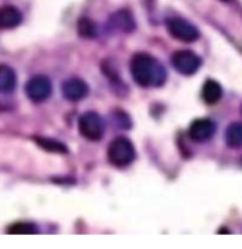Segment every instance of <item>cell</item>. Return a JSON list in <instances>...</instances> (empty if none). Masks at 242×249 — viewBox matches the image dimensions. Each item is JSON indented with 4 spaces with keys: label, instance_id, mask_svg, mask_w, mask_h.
<instances>
[{
    "label": "cell",
    "instance_id": "5",
    "mask_svg": "<svg viewBox=\"0 0 242 249\" xmlns=\"http://www.w3.org/2000/svg\"><path fill=\"white\" fill-rule=\"evenodd\" d=\"M171 64L183 75H193L201 67V58L190 50H182L173 54Z\"/></svg>",
    "mask_w": 242,
    "mask_h": 249
},
{
    "label": "cell",
    "instance_id": "7",
    "mask_svg": "<svg viewBox=\"0 0 242 249\" xmlns=\"http://www.w3.org/2000/svg\"><path fill=\"white\" fill-rule=\"evenodd\" d=\"M90 92V87L81 78H70L62 84V95L65 99L76 102L84 99Z\"/></svg>",
    "mask_w": 242,
    "mask_h": 249
},
{
    "label": "cell",
    "instance_id": "12",
    "mask_svg": "<svg viewBox=\"0 0 242 249\" xmlns=\"http://www.w3.org/2000/svg\"><path fill=\"white\" fill-rule=\"evenodd\" d=\"M16 84H17V77L13 68L0 64V93L12 92L16 88Z\"/></svg>",
    "mask_w": 242,
    "mask_h": 249
},
{
    "label": "cell",
    "instance_id": "1",
    "mask_svg": "<svg viewBox=\"0 0 242 249\" xmlns=\"http://www.w3.org/2000/svg\"><path fill=\"white\" fill-rule=\"evenodd\" d=\"M130 72L140 87H160L166 79V71L159 61L146 53H137L132 57Z\"/></svg>",
    "mask_w": 242,
    "mask_h": 249
},
{
    "label": "cell",
    "instance_id": "3",
    "mask_svg": "<svg viewBox=\"0 0 242 249\" xmlns=\"http://www.w3.org/2000/svg\"><path fill=\"white\" fill-rule=\"evenodd\" d=\"M166 27L171 37L183 43H194L200 38V31L197 30L196 26L182 17L168 18L166 21Z\"/></svg>",
    "mask_w": 242,
    "mask_h": 249
},
{
    "label": "cell",
    "instance_id": "6",
    "mask_svg": "<svg viewBox=\"0 0 242 249\" xmlns=\"http://www.w3.org/2000/svg\"><path fill=\"white\" fill-rule=\"evenodd\" d=\"M53 92V85L50 78L46 75H34L26 84V93L33 102H43L50 98Z\"/></svg>",
    "mask_w": 242,
    "mask_h": 249
},
{
    "label": "cell",
    "instance_id": "4",
    "mask_svg": "<svg viewBox=\"0 0 242 249\" xmlns=\"http://www.w3.org/2000/svg\"><path fill=\"white\" fill-rule=\"evenodd\" d=\"M79 133L87 140L98 142L104 135V124L96 112H85L78 122Z\"/></svg>",
    "mask_w": 242,
    "mask_h": 249
},
{
    "label": "cell",
    "instance_id": "16",
    "mask_svg": "<svg viewBox=\"0 0 242 249\" xmlns=\"http://www.w3.org/2000/svg\"><path fill=\"white\" fill-rule=\"evenodd\" d=\"M37 232H38L37 225L31 222H16L7 230V233H13V235H31Z\"/></svg>",
    "mask_w": 242,
    "mask_h": 249
},
{
    "label": "cell",
    "instance_id": "8",
    "mask_svg": "<svg viewBox=\"0 0 242 249\" xmlns=\"http://www.w3.org/2000/svg\"><path fill=\"white\" fill-rule=\"evenodd\" d=\"M215 133V124L210 119H197L190 124L188 129V136L193 142L203 143L211 139Z\"/></svg>",
    "mask_w": 242,
    "mask_h": 249
},
{
    "label": "cell",
    "instance_id": "9",
    "mask_svg": "<svg viewBox=\"0 0 242 249\" xmlns=\"http://www.w3.org/2000/svg\"><path fill=\"white\" fill-rule=\"evenodd\" d=\"M21 21H23V15L17 7L10 4L0 7V30L15 29L20 26Z\"/></svg>",
    "mask_w": 242,
    "mask_h": 249
},
{
    "label": "cell",
    "instance_id": "13",
    "mask_svg": "<svg viewBox=\"0 0 242 249\" xmlns=\"http://www.w3.org/2000/svg\"><path fill=\"white\" fill-rule=\"evenodd\" d=\"M225 140L229 147L238 149L242 147V122L231 124L225 132Z\"/></svg>",
    "mask_w": 242,
    "mask_h": 249
},
{
    "label": "cell",
    "instance_id": "11",
    "mask_svg": "<svg viewBox=\"0 0 242 249\" xmlns=\"http://www.w3.org/2000/svg\"><path fill=\"white\" fill-rule=\"evenodd\" d=\"M201 96H203V101L205 104L215 105L223 98V87L214 79H207L203 85Z\"/></svg>",
    "mask_w": 242,
    "mask_h": 249
},
{
    "label": "cell",
    "instance_id": "10",
    "mask_svg": "<svg viewBox=\"0 0 242 249\" xmlns=\"http://www.w3.org/2000/svg\"><path fill=\"white\" fill-rule=\"evenodd\" d=\"M109 26L122 33H130L135 29V20L129 10H119L111 16Z\"/></svg>",
    "mask_w": 242,
    "mask_h": 249
},
{
    "label": "cell",
    "instance_id": "14",
    "mask_svg": "<svg viewBox=\"0 0 242 249\" xmlns=\"http://www.w3.org/2000/svg\"><path fill=\"white\" fill-rule=\"evenodd\" d=\"M76 30L78 34L82 37V38H87V40H91L95 38L96 34H98V29H96V24L92 21L91 18L88 17H81L76 23Z\"/></svg>",
    "mask_w": 242,
    "mask_h": 249
},
{
    "label": "cell",
    "instance_id": "2",
    "mask_svg": "<svg viewBox=\"0 0 242 249\" xmlns=\"http://www.w3.org/2000/svg\"><path fill=\"white\" fill-rule=\"evenodd\" d=\"M136 157L135 146L128 138H116L109 143L108 159L115 167H128Z\"/></svg>",
    "mask_w": 242,
    "mask_h": 249
},
{
    "label": "cell",
    "instance_id": "15",
    "mask_svg": "<svg viewBox=\"0 0 242 249\" xmlns=\"http://www.w3.org/2000/svg\"><path fill=\"white\" fill-rule=\"evenodd\" d=\"M36 143L44 149L47 152H53V153H67V146L62 144L61 142H57L54 139H47V138H37Z\"/></svg>",
    "mask_w": 242,
    "mask_h": 249
},
{
    "label": "cell",
    "instance_id": "17",
    "mask_svg": "<svg viewBox=\"0 0 242 249\" xmlns=\"http://www.w3.org/2000/svg\"><path fill=\"white\" fill-rule=\"evenodd\" d=\"M241 112H242V107H241Z\"/></svg>",
    "mask_w": 242,
    "mask_h": 249
}]
</instances>
